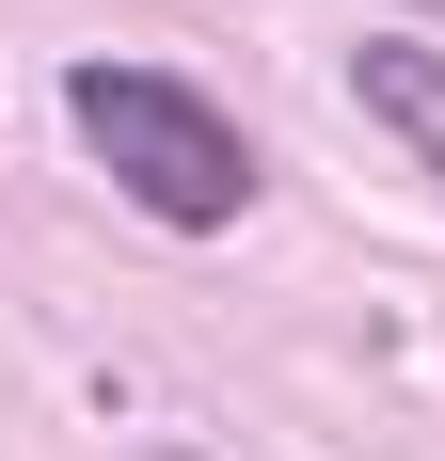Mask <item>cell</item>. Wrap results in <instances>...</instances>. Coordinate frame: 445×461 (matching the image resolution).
Segmentation results:
<instances>
[{
	"label": "cell",
	"instance_id": "obj_1",
	"mask_svg": "<svg viewBox=\"0 0 445 461\" xmlns=\"http://www.w3.org/2000/svg\"><path fill=\"white\" fill-rule=\"evenodd\" d=\"M64 112H80V143H95V176L128 191L143 223H239L255 207V143L222 128L191 80H159V64H64Z\"/></svg>",
	"mask_w": 445,
	"mask_h": 461
},
{
	"label": "cell",
	"instance_id": "obj_2",
	"mask_svg": "<svg viewBox=\"0 0 445 461\" xmlns=\"http://www.w3.org/2000/svg\"><path fill=\"white\" fill-rule=\"evenodd\" d=\"M350 95H366V112L413 143V159H430V176H445V48H413V32H366V48H350Z\"/></svg>",
	"mask_w": 445,
	"mask_h": 461
},
{
	"label": "cell",
	"instance_id": "obj_3",
	"mask_svg": "<svg viewBox=\"0 0 445 461\" xmlns=\"http://www.w3.org/2000/svg\"><path fill=\"white\" fill-rule=\"evenodd\" d=\"M159 461H176V446H159Z\"/></svg>",
	"mask_w": 445,
	"mask_h": 461
}]
</instances>
